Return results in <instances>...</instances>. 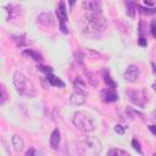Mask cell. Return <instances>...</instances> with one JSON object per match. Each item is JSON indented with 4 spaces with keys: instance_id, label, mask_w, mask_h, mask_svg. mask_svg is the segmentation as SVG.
<instances>
[{
    "instance_id": "1",
    "label": "cell",
    "mask_w": 156,
    "mask_h": 156,
    "mask_svg": "<svg viewBox=\"0 0 156 156\" xmlns=\"http://www.w3.org/2000/svg\"><path fill=\"white\" fill-rule=\"evenodd\" d=\"M79 26L84 35L91 39H98L107 28V20L104 17L102 12H95V13L87 12L82 17Z\"/></svg>"
},
{
    "instance_id": "2",
    "label": "cell",
    "mask_w": 156,
    "mask_h": 156,
    "mask_svg": "<svg viewBox=\"0 0 156 156\" xmlns=\"http://www.w3.org/2000/svg\"><path fill=\"white\" fill-rule=\"evenodd\" d=\"M77 150L79 156H100L102 151V145L96 136L89 135L79 141Z\"/></svg>"
},
{
    "instance_id": "3",
    "label": "cell",
    "mask_w": 156,
    "mask_h": 156,
    "mask_svg": "<svg viewBox=\"0 0 156 156\" xmlns=\"http://www.w3.org/2000/svg\"><path fill=\"white\" fill-rule=\"evenodd\" d=\"M13 85L17 90V93L22 96L33 98L35 95V88L33 83L20 71H16L13 73Z\"/></svg>"
},
{
    "instance_id": "4",
    "label": "cell",
    "mask_w": 156,
    "mask_h": 156,
    "mask_svg": "<svg viewBox=\"0 0 156 156\" xmlns=\"http://www.w3.org/2000/svg\"><path fill=\"white\" fill-rule=\"evenodd\" d=\"M72 121H73V124L78 129H80V130H83L85 133L93 132L95 129V124H94L93 117L88 112H85V111H77V112H74Z\"/></svg>"
},
{
    "instance_id": "5",
    "label": "cell",
    "mask_w": 156,
    "mask_h": 156,
    "mask_svg": "<svg viewBox=\"0 0 156 156\" xmlns=\"http://www.w3.org/2000/svg\"><path fill=\"white\" fill-rule=\"evenodd\" d=\"M127 95H128L129 100L134 105H136L139 107H144L145 104H146V101H147L146 93L144 90H141V89H129L127 91Z\"/></svg>"
},
{
    "instance_id": "6",
    "label": "cell",
    "mask_w": 156,
    "mask_h": 156,
    "mask_svg": "<svg viewBox=\"0 0 156 156\" xmlns=\"http://www.w3.org/2000/svg\"><path fill=\"white\" fill-rule=\"evenodd\" d=\"M56 15L58 17V21H60V28L62 30V33H68L67 30V27L65 26V22L67 21V10H66V5L63 1H61L57 7H56Z\"/></svg>"
},
{
    "instance_id": "7",
    "label": "cell",
    "mask_w": 156,
    "mask_h": 156,
    "mask_svg": "<svg viewBox=\"0 0 156 156\" xmlns=\"http://www.w3.org/2000/svg\"><path fill=\"white\" fill-rule=\"evenodd\" d=\"M85 100H87V93L82 88H76V90L71 94V98H69V102L74 106L83 105Z\"/></svg>"
},
{
    "instance_id": "8",
    "label": "cell",
    "mask_w": 156,
    "mask_h": 156,
    "mask_svg": "<svg viewBox=\"0 0 156 156\" xmlns=\"http://www.w3.org/2000/svg\"><path fill=\"white\" fill-rule=\"evenodd\" d=\"M123 78L129 83H135L139 78V67L136 65H130L123 73Z\"/></svg>"
},
{
    "instance_id": "9",
    "label": "cell",
    "mask_w": 156,
    "mask_h": 156,
    "mask_svg": "<svg viewBox=\"0 0 156 156\" xmlns=\"http://www.w3.org/2000/svg\"><path fill=\"white\" fill-rule=\"evenodd\" d=\"M83 7L87 12L89 13H95V12H102L101 11V2L96 0H85L83 2Z\"/></svg>"
},
{
    "instance_id": "10",
    "label": "cell",
    "mask_w": 156,
    "mask_h": 156,
    "mask_svg": "<svg viewBox=\"0 0 156 156\" xmlns=\"http://www.w3.org/2000/svg\"><path fill=\"white\" fill-rule=\"evenodd\" d=\"M101 100L104 102H113V101H117L118 100V94L116 93L115 89H104L101 91Z\"/></svg>"
},
{
    "instance_id": "11",
    "label": "cell",
    "mask_w": 156,
    "mask_h": 156,
    "mask_svg": "<svg viewBox=\"0 0 156 156\" xmlns=\"http://www.w3.org/2000/svg\"><path fill=\"white\" fill-rule=\"evenodd\" d=\"M38 21L39 23L46 26V27H52L55 24V20H54V16L50 13V12H43L38 16Z\"/></svg>"
},
{
    "instance_id": "12",
    "label": "cell",
    "mask_w": 156,
    "mask_h": 156,
    "mask_svg": "<svg viewBox=\"0 0 156 156\" xmlns=\"http://www.w3.org/2000/svg\"><path fill=\"white\" fill-rule=\"evenodd\" d=\"M46 80L49 82L50 85L60 87V88H63V87H65V83H63L60 78H57L56 76H54L52 72H51V73H46Z\"/></svg>"
},
{
    "instance_id": "13",
    "label": "cell",
    "mask_w": 156,
    "mask_h": 156,
    "mask_svg": "<svg viewBox=\"0 0 156 156\" xmlns=\"http://www.w3.org/2000/svg\"><path fill=\"white\" fill-rule=\"evenodd\" d=\"M12 146H13V149H15L16 152H21V151L23 150V146H24L23 139H22L20 135L15 134V135L12 136Z\"/></svg>"
},
{
    "instance_id": "14",
    "label": "cell",
    "mask_w": 156,
    "mask_h": 156,
    "mask_svg": "<svg viewBox=\"0 0 156 156\" xmlns=\"http://www.w3.org/2000/svg\"><path fill=\"white\" fill-rule=\"evenodd\" d=\"M50 145L52 149H57L60 145V132L58 129H54L50 136Z\"/></svg>"
},
{
    "instance_id": "15",
    "label": "cell",
    "mask_w": 156,
    "mask_h": 156,
    "mask_svg": "<svg viewBox=\"0 0 156 156\" xmlns=\"http://www.w3.org/2000/svg\"><path fill=\"white\" fill-rule=\"evenodd\" d=\"M102 77H104V80H105V83L107 84V88H110V89H115L116 88V83L112 80V78L110 77V73H108V69H104L102 71Z\"/></svg>"
},
{
    "instance_id": "16",
    "label": "cell",
    "mask_w": 156,
    "mask_h": 156,
    "mask_svg": "<svg viewBox=\"0 0 156 156\" xmlns=\"http://www.w3.org/2000/svg\"><path fill=\"white\" fill-rule=\"evenodd\" d=\"M107 156H130V155L122 149H111L107 152Z\"/></svg>"
},
{
    "instance_id": "17",
    "label": "cell",
    "mask_w": 156,
    "mask_h": 156,
    "mask_svg": "<svg viewBox=\"0 0 156 156\" xmlns=\"http://www.w3.org/2000/svg\"><path fill=\"white\" fill-rule=\"evenodd\" d=\"M126 6H127V13H128L130 17H134V12H135V9H136V4L133 2V1H127V2H126Z\"/></svg>"
},
{
    "instance_id": "18",
    "label": "cell",
    "mask_w": 156,
    "mask_h": 156,
    "mask_svg": "<svg viewBox=\"0 0 156 156\" xmlns=\"http://www.w3.org/2000/svg\"><path fill=\"white\" fill-rule=\"evenodd\" d=\"M9 99V95H7V91L5 89V87L2 84H0V105L5 104Z\"/></svg>"
},
{
    "instance_id": "19",
    "label": "cell",
    "mask_w": 156,
    "mask_h": 156,
    "mask_svg": "<svg viewBox=\"0 0 156 156\" xmlns=\"http://www.w3.org/2000/svg\"><path fill=\"white\" fill-rule=\"evenodd\" d=\"M23 55H27V56H30L33 60H35V61H41L43 58H41V56L38 54V52H35V51H33V50H24L23 51Z\"/></svg>"
},
{
    "instance_id": "20",
    "label": "cell",
    "mask_w": 156,
    "mask_h": 156,
    "mask_svg": "<svg viewBox=\"0 0 156 156\" xmlns=\"http://www.w3.org/2000/svg\"><path fill=\"white\" fill-rule=\"evenodd\" d=\"M136 9H139V11L140 12H143V13H146V15H152V13H155V10H154V7H151V9H145V7H141L140 5H138L136 4Z\"/></svg>"
},
{
    "instance_id": "21",
    "label": "cell",
    "mask_w": 156,
    "mask_h": 156,
    "mask_svg": "<svg viewBox=\"0 0 156 156\" xmlns=\"http://www.w3.org/2000/svg\"><path fill=\"white\" fill-rule=\"evenodd\" d=\"M132 145H133V147H134L139 154L143 152V151H141V147H140V143H139L136 139H133V140H132Z\"/></svg>"
},
{
    "instance_id": "22",
    "label": "cell",
    "mask_w": 156,
    "mask_h": 156,
    "mask_svg": "<svg viewBox=\"0 0 156 156\" xmlns=\"http://www.w3.org/2000/svg\"><path fill=\"white\" fill-rule=\"evenodd\" d=\"M124 130H126V128L123 127V126H121V124H116L115 126V132L117 133V134H124Z\"/></svg>"
},
{
    "instance_id": "23",
    "label": "cell",
    "mask_w": 156,
    "mask_h": 156,
    "mask_svg": "<svg viewBox=\"0 0 156 156\" xmlns=\"http://www.w3.org/2000/svg\"><path fill=\"white\" fill-rule=\"evenodd\" d=\"M139 45H141V46H146L147 45V41H146V39L144 37H140L139 38Z\"/></svg>"
},
{
    "instance_id": "24",
    "label": "cell",
    "mask_w": 156,
    "mask_h": 156,
    "mask_svg": "<svg viewBox=\"0 0 156 156\" xmlns=\"http://www.w3.org/2000/svg\"><path fill=\"white\" fill-rule=\"evenodd\" d=\"M26 156H35V150L33 147H30L27 152H26Z\"/></svg>"
},
{
    "instance_id": "25",
    "label": "cell",
    "mask_w": 156,
    "mask_h": 156,
    "mask_svg": "<svg viewBox=\"0 0 156 156\" xmlns=\"http://www.w3.org/2000/svg\"><path fill=\"white\" fill-rule=\"evenodd\" d=\"M151 34H152V37H156V32H155V21L151 22Z\"/></svg>"
},
{
    "instance_id": "26",
    "label": "cell",
    "mask_w": 156,
    "mask_h": 156,
    "mask_svg": "<svg viewBox=\"0 0 156 156\" xmlns=\"http://www.w3.org/2000/svg\"><path fill=\"white\" fill-rule=\"evenodd\" d=\"M150 130L152 132V134H155L156 132H155V126H150Z\"/></svg>"
}]
</instances>
